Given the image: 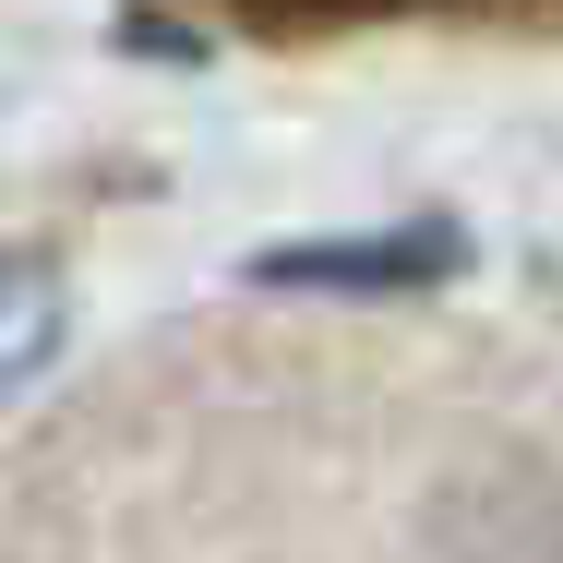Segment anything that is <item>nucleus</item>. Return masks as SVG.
Instances as JSON below:
<instances>
[{
    "mask_svg": "<svg viewBox=\"0 0 563 563\" xmlns=\"http://www.w3.org/2000/svg\"><path fill=\"white\" fill-rule=\"evenodd\" d=\"M228 36L347 48V36H444V24H563V0H180Z\"/></svg>",
    "mask_w": 563,
    "mask_h": 563,
    "instance_id": "1",
    "label": "nucleus"
}]
</instances>
